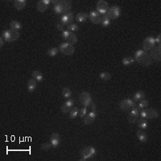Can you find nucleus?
Listing matches in <instances>:
<instances>
[{"label": "nucleus", "instance_id": "f257e3e1", "mask_svg": "<svg viewBox=\"0 0 161 161\" xmlns=\"http://www.w3.org/2000/svg\"><path fill=\"white\" fill-rule=\"evenodd\" d=\"M134 59L139 65L143 67H148L152 65V59L150 58V54L144 50H138L135 53Z\"/></svg>", "mask_w": 161, "mask_h": 161}, {"label": "nucleus", "instance_id": "f03ea898", "mask_svg": "<svg viewBox=\"0 0 161 161\" xmlns=\"http://www.w3.org/2000/svg\"><path fill=\"white\" fill-rule=\"evenodd\" d=\"M4 40L7 42H12L17 40L19 37V33L18 31L14 30H4L2 32V36Z\"/></svg>", "mask_w": 161, "mask_h": 161}, {"label": "nucleus", "instance_id": "7ed1b4c3", "mask_svg": "<svg viewBox=\"0 0 161 161\" xmlns=\"http://www.w3.org/2000/svg\"><path fill=\"white\" fill-rule=\"evenodd\" d=\"M140 115L145 119H155L159 117V112L155 109L149 108L141 110Z\"/></svg>", "mask_w": 161, "mask_h": 161}, {"label": "nucleus", "instance_id": "20e7f679", "mask_svg": "<svg viewBox=\"0 0 161 161\" xmlns=\"http://www.w3.org/2000/svg\"><path fill=\"white\" fill-rule=\"evenodd\" d=\"M95 153H96V150H95L94 147L88 146L83 148L81 152L82 158H80V161L87 160L89 159L92 158L95 155Z\"/></svg>", "mask_w": 161, "mask_h": 161}, {"label": "nucleus", "instance_id": "39448f33", "mask_svg": "<svg viewBox=\"0 0 161 161\" xmlns=\"http://www.w3.org/2000/svg\"><path fill=\"white\" fill-rule=\"evenodd\" d=\"M59 50L65 55L70 56L72 55L74 52V47L73 45L67 43V42H63L59 46Z\"/></svg>", "mask_w": 161, "mask_h": 161}, {"label": "nucleus", "instance_id": "423d86ee", "mask_svg": "<svg viewBox=\"0 0 161 161\" xmlns=\"http://www.w3.org/2000/svg\"><path fill=\"white\" fill-rule=\"evenodd\" d=\"M62 37L67 43L74 45L77 42V37L73 32L68 30H64L62 33Z\"/></svg>", "mask_w": 161, "mask_h": 161}, {"label": "nucleus", "instance_id": "0eeeda50", "mask_svg": "<svg viewBox=\"0 0 161 161\" xmlns=\"http://www.w3.org/2000/svg\"><path fill=\"white\" fill-rule=\"evenodd\" d=\"M140 116V109L138 108V106H135L134 107L131 109V111L129 113L127 120L130 123H136Z\"/></svg>", "mask_w": 161, "mask_h": 161}, {"label": "nucleus", "instance_id": "6e6552de", "mask_svg": "<svg viewBox=\"0 0 161 161\" xmlns=\"http://www.w3.org/2000/svg\"><path fill=\"white\" fill-rule=\"evenodd\" d=\"M121 14V10L118 6H112L109 9L108 12L106 14L109 17L110 19H118Z\"/></svg>", "mask_w": 161, "mask_h": 161}, {"label": "nucleus", "instance_id": "1a4fd4ad", "mask_svg": "<svg viewBox=\"0 0 161 161\" xmlns=\"http://www.w3.org/2000/svg\"><path fill=\"white\" fill-rule=\"evenodd\" d=\"M109 9V4L108 3L104 0H100L97 3V12H99L100 14H106L108 12Z\"/></svg>", "mask_w": 161, "mask_h": 161}, {"label": "nucleus", "instance_id": "9d476101", "mask_svg": "<svg viewBox=\"0 0 161 161\" xmlns=\"http://www.w3.org/2000/svg\"><path fill=\"white\" fill-rule=\"evenodd\" d=\"M80 102L81 104L83 105L84 107H89L90 106L91 103H92V98L89 92H82L81 95H80Z\"/></svg>", "mask_w": 161, "mask_h": 161}, {"label": "nucleus", "instance_id": "9b49d317", "mask_svg": "<svg viewBox=\"0 0 161 161\" xmlns=\"http://www.w3.org/2000/svg\"><path fill=\"white\" fill-rule=\"evenodd\" d=\"M150 58L156 62H160L161 60V45L153 47L150 50Z\"/></svg>", "mask_w": 161, "mask_h": 161}, {"label": "nucleus", "instance_id": "f8f14e48", "mask_svg": "<svg viewBox=\"0 0 161 161\" xmlns=\"http://www.w3.org/2000/svg\"><path fill=\"white\" fill-rule=\"evenodd\" d=\"M135 106H136V103L131 99H125L120 103V108L123 111H128Z\"/></svg>", "mask_w": 161, "mask_h": 161}, {"label": "nucleus", "instance_id": "ddd939ff", "mask_svg": "<svg viewBox=\"0 0 161 161\" xmlns=\"http://www.w3.org/2000/svg\"><path fill=\"white\" fill-rule=\"evenodd\" d=\"M155 45V39L153 37H148L145 39L143 44H142V47L144 51H150Z\"/></svg>", "mask_w": 161, "mask_h": 161}, {"label": "nucleus", "instance_id": "4468645a", "mask_svg": "<svg viewBox=\"0 0 161 161\" xmlns=\"http://www.w3.org/2000/svg\"><path fill=\"white\" fill-rule=\"evenodd\" d=\"M89 18L90 19L91 22H92L95 25H99L102 22V16L99 12L97 11L90 12L89 14Z\"/></svg>", "mask_w": 161, "mask_h": 161}, {"label": "nucleus", "instance_id": "2eb2a0df", "mask_svg": "<svg viewBox=\"0 0 161 161\" xmlns=\"http://www.w3.org/2000/svg\"><path fill=\"white\" fill-rule=\"evenodd\" d=\"M50 2H51L50 0H41V1H39L37 4V10L41 13L45 12L49 7Z\"/></svg>", "mask_w": 161, "mask_h": 161}, {"label": "nucleus", "instance_id": "dca6fc26", "mask_svg": "<svg viewBox=\"0 0 161 161\" xmlns=\"http://www.w3.org/2000/svg\"><path fill=\"white\" fill-rule=\"evenodd\" d=\"M74 105V100L72 99H68L64 103L61 107V112L62 113L66 114L70 112L71 109H72V106Z\"/></svg>", "mask_w": 161, "mask_h": 161}, {"label": "nucleus", "instance_id": "f3484780", "mask_svg": "<svg viewBox=\"0 0 161 161\" xmlns=\"http://www.w3.org/2000/svg\"><path fill=\"white\" fill-rule=\"evenodd\" d=\"M97 116L96 111H92L89 112L87 115H85L84 118V123L86 125H89L93 123Z\"/></svg>", "mask_w": 161, "mask_h": 161}, {"label": "nucleus", "instance_id": "a211bd4d", "mask_svg": "<svg viewBox=\"0 0 161 161\" xmlns=\"http://www.w3.org/2000/svg\"><path fill=\"white\" fill-rule=\"evenodd\" d=\"M50 142H51L53 148H57L60 142V135L56 133H52L51 137H50Z\"/></svg>", "mask_w": 161, "mask_h": 161}, {"label": "nucleus", "instance_id": "6ab92c4d", "mask_svg": "<svg viewBox=\"0 0 161 161\" xmlns=\"http://www.w3.org/2000/svg\"><path fill=\"white\" fill-rule=\"evenodd\" d=\"M60 5H61L64 14L69 12L71 9H72V3H71V1H67V0L61 1Z\"/></svg>", "mask_w": 161, "mask_h": 161}, {"label": "nucleus", "instance_id": "aec40b11", "mask_svg": "<svg viewBox=\"0 0 161 161\" xmlns=\"http://www.w3.org/2000/svg\"><path fill=\"white\" fill-rule=\"evenodd\" d=\"M27 5V1L25 0H16L14 2V7L18 11H21L25 8Z\"/></svg>", "mask_w": 161, "mask_h": 161}, {"label": "nucleus", "instance_id": "412c9836", "mask_svg": "<svg viewBox=\"0 0 161 161\" xmlns=\"http://www.w3.org/2000/svg\"><path fill=\"white\" fill-rule=\"evenodd\" d=\"M37 88V80H34V78L31 79L27 83V89L30 92H32L35 90Z\"/></svg>", "mask_w": 161, "mask_h": 161}, {"label": "nucleus", "instance_id": "4be33fe9", "mask_svg": "<svg viewBox=\"0 0 161 161\" xmlns=\"http://www.w3.org/2000/svg\"><path fill=\"white\" fill-rule=\"evenodd\" d=\"M137 137H138V140L140 141L141 142H145L148 140V136H147L146 133L142 130H138L137 131Z\"/></svg>", "mask_w": 161, "mask_h": 161}, {"label": "nucleus", "instance_id": "5701e85b", "mask_svg": "<svg viewBox=\"0 0 161 161\" xmlns=\"http://www.w3.org/2000/svg\"><path fill=\"white\" fill-rule=\"evenodd\" d=\"M88 17H89V15H88L87 13L80 12L76 15L75 19L77 22H81L82 23V22H85L86 20H87Z\"/></svg>", "mask_w": 161, "mask_h": 161}, {"label": "nucleus", "instance_id": "b1692460", "mask_svg": "<svg viewBox=\"0 0 161 161\" xmlns=\"http://www.w3.org/2000/svg\"><path fill=\"white\" fill-rule=\"evenodd\" d=\"M136 122H137V125H138V127H140V129L145 130V129L148 128V122L145 118H140V119H138Z\"/></svg>", "mask_w": 161, "mask_h": 161}, {"label": "nucleus", "instance_id": "393cba45", "mask_svg": "<svg viewBox=\"0 0 161 161\" xmlns=\"http://www.w3.org/2000/svg\"><path fill=\"white\" fill-rule=\"evenodd\" d=\"M32 75L33 78H34V80H37V82H42V81H43L44 76H43V74H42V72H40V71H39V70L33 71Z\"/></svg>", "mask_w": 161, "mask_h": 161}, {"label": "nucleus", "instance_id": "a878e982", "mask_svg": "<svg viewBox=\"0 0 161 161\" xmlns=\"http://www.w3.org/2000/svg\"><path fill=\"white\" fill-rule=\"evenodd\" d=\"M145 97V92H144V91H142V90L138 91V92L135 94L134 96H133V99H134L133 101H135V102L140 101V100L144 99Z\"/></svg>", "mask_w": 161, "mask_h": 161}, {"label": "nucleus", "instance_id": "bb28decb", "mask_svg": "<svg viewBox=\"0 0 161 161\" xmlns=\"http://www.w3.org/2000/svg\"><path fill=\"white\" fill-rule=\"evenodd\" d=\"M10 30H14L17 31L18 30L22 29V24H21V22H18V21H12V22L10 24Z\"/></svg>", "mask_w": 161, "mask_h": 161}, {"label": "nucleus", "instance_id": "cd10ccee", "mask_svg": "<svg viewBox=\"0 0 161 161\" xmlns=\"http://www.w3.org/2000/svg\"><path fill=\"white\" fill-rule=\"evenodd\" d=\"M135 61L136 60L133 57L129 56V57H126L122 59V64H123L124 66H128V65H130L134 63Z\"/></svg>", "mask_w": 161, "mask_h": 161}, {"label": "nucleus", "instance_id": "c85d7f7f", "mask_svg": "<svg viewBox=\"0 0 161 161\" xmlns=\"http://www.w3.org/2000/svg\"><path fill=\"white\" fill-rule=\"evenodd\" d=\"M62 96L65 98H68V99H69V98H71V96H72V91H71V89L67 87H64L63 89H62Z\"/></svg>", "mask_w": 161, "mask_h": 161}, {"label": "nucleus", "instance_id": "c756f323", "mask_svg": "<svg viewBox=\"0 0 161 161\" xmlns=\"http://www.w3.org/2000/svg\"><path fill=\"white\" fill-rule=\"evenodd\" d=\"M102 25L103 27H108L109 25L111 24V22H110V19H109V17H107V14H105L102 17V22H101Z\"/></svg>", "mask_w": 161, "mask_h": 161}, {"label": "nucleus", "instance_id": "7c9ffc66", "mask_svg": "<svg viewBox=\"0 0 161 161\" xmlns=\"http://www.w3.org/2000/svg\"><path fill=\"white\" fill-rule=\"evenodd\" d=\"M79 114V108L77 107H74L71 109L69 112V118L71 119H74Z\"/></svg>", "mask_w": 161, "mask_h": 161}, {"label": "nucleus", "instance_id": "2f4dec72", "mask_svg": "<svg viewBox=\"0 0 161 161\" xmlns=\"http://www.w3.org/2000/svg\"><path fill=\"white\" fill-rule=\"evenodd\" d=\"M100 77L101 80H104V81H108L111 79V74L109 72H101L100 74Z\"/></svg>", "mask_w": 161, "mask_h": 161}, {"label": "nucleus", "instance_id": "473e14b6", "mask_svg": "<svg viewBox=\"0 0 161 161\" xmlns=\"http://www.w3.org/2000/svg\"><path fill=\"white\" fill-rule=\"evenodd\" d=\"M148 105H149L148 100L145 99H142V100H140V103L138 104V107L139 109H145L147 107H148Z\"/></svg>", "mask_w": 161, "mask_h": 161}, {"label": "nucleus", "instance_id": "72a5a7b5", "mask_svg": "<svg viewBox=\"0 0 161 161\" xmlns=\"http://www.w3.org/2000/svg\"><path fill=\"white\" fill-rule=\"evenodd\" d=\"M60 22H62L63 25H69V17H68V13L64 14L60 19Z\"/></svg>", "mask_w": 161, "mask_h": 161}, {"label": "nucleus", "instance_id": "f704fd0d", "mask_svg": "<svg viewBox=\"0 0 161 161\" xmlns=\"http://www.w3.org/2000/svg\"><path fill=\"white\" fill-rule=\"evenodd\" d=\"M60 51L57 47H52L47 52V54L50 57H54L58 54V52Z\"/></svg>", "mask_w": 161, "mask_h": 161}, {"label": "nucleus", "instance_id": "c9c22d12", "mask_svg": "<svg viewBox=\"0 0 161 161\" xmlns=\"http://www.w3.org/2000/svg\"><path fill=\"white\" fill-rule=\"evenodd\" d=\"M67 27L68 31H70V32H73L78 31V30H79V26L77 25H76V24H71V25H67Z\"/></svg>", "mask_w": 161, "mask_h": 161}, {"label": "nucleus", "instance_id": "e433bc0d", "mask_svg": "<svg viewBox=\"0 0 161 161\" xmlns=\"http://www.w3.org/2000/svg\"><path fill=\"white\" fill-rule=\"evenodd\" d=\"M53 10H54V12L56 14H61L63 13V10H62V8L61 7V5L60 4H58V5H56V6H54V8H53Z\"/></svg>", "mask_w": 161, "mask_h": 161}, {"label": "nucleus", "instance_id": "4c0bfd02", "mask_svg": "<svg viewBox=\"0 0 161 161\" xmlns=\"http://www.w3.org/2000/svg\"><path fill=\"white\" fill-rule=\"evenodd\" d=\"M52 147V145L51 142H45V143H43L42 145H41V148H42L43 150H45V151H47V150H49Z\"/></svg>", "mask_w": 161, "mask_h": 161}, {"label": "nucleus", "instance_id": "58836bf2", "mask_svg": "<svg viewBox=\"0 0 161 161\" xmlns=\"http://www.w3.org/2000/svg\"><path fill=\"white\" fill-rule=\"evenodd\" d=\"M87 114V107H84L83 108H81L80 110H79V117L80 118H84Z\"/></svg>", "mask_w": 161, "mask_h": 161}, {"label": "nucleus", "instance_id": "ea45409f", "mask_svg": "<svg viewBox=\"0 0 161 161\" xmlns=\"http://www.w3.org/2000/svg\"><path fill=\"white\" fill-rule=\"evenodd\" d=\"M65 25H63V24H62L61 22H58V23H57V30H58L59 31H62V32H63L64 31V28H65Z\"/></svg>", "mask_w": 161, "mask_h": 161}, {"label": "nucleus", "instance_id": "a19ab883", "mask_svg": "<svg viewBox=\"0 0 161 161\" xmlns=\"http://www.w3.org/2000/svg\"><path fill=\"white\" fill-rule=\"evenodd\" d=\"M155 42L158 44V45H160L161 44V34H158V36L157 37L155 38Z\"/></svg>", "mask_w": 161, "mask_h": 161}, {"label": "nucleus", "instance_id": "79ce46f5", "mask_svg": "<svg viewBox=\"0 0 161 161\" xmlns=\"http://www.w3.org/2000/svg\"><path fill=\"white\" fill-rule=\"evenodd\" d=\"M61 1L62 0H52V3L53 5L56 6V5H58V4H60V3H61Z\"/></svg>", "mask_w": 161, "mask_h": 161}, {"label": "nucleus", "instance_id": "37998d69", "mask_svg": "<svg viewBox=\"0 0 161 161\" xmlns=\"http://www.w3.org/2000/svg\"><path fill=\"white\" fill-rule=\"evenodd\" d=\"M91 108H92V111H96V105L95 103H91Z\"/></svg>", "mask_w": 161, "mask_h": 161}, {"label": "nucleus", "instance_id": "c03bdc74", "mask_svg": "<svg viewBox=\"0 0 161 161\" xmlns=\"http://www.w3.org/2000/svg\"><path fill=\"white\" fill-rule=\"evenodd\" d=\"M4 41L5 40L4 39V38H3L2 37H0V46H1V47L3 46V45H4Z\"/></svg>", "mask_w": 161, "mask_h": 161}]
</instances>
